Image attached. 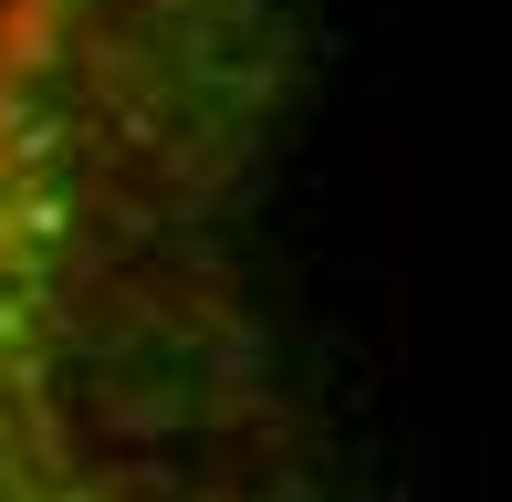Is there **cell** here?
<instances>
[{"instance_id": "1", "label": "cell", "mask_w": 512, "mask_h": 502, "mask_svg": "<svg viewBox=\"0 0 512 502\" xmlns=\"http://www.w3.org/2000/svg\"><path fill=\"white\" fill-rule=\"evenodd\" d=\"M283 0H0V502H356L283 283Z\"/></svg>"}]
</instances>
